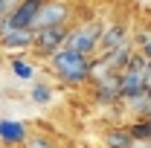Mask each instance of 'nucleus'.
Returning a JSON list of instances; mask_svg holds the SVG:
<instances>
[{
  "label": "nucleus",
  "mask_w": 151,
  "mask_h": 148,
  "mask_svg": "<svg viewBox=\"0 0 151 148\" xmlns=\"http://www.w3.org/2000/svg\"><path fill=\"white\" fill-rule=\"evenodd\" d=\"M29 96H32L35 105H50V102H52V87H50V84H35Z\"/></svg>",
  "instance_id": "14"
},
{
  "label": "nucleus",
  "mask_w": 151,
  "mask_h": 148,
  "mask_svg": "<svg viewBox=\"0 0 151 148\" xmlns=\"http://www.w3.org/2000/svg\"><path fill=\"white\" fill-rule=\"evenodd\" d=\"M0 99H3V93H0Z\"/></svg>",
  "instance_id": "17"
},
{
  "label": "nucleus",
  "mask_w": 151,
  "mask_h": 148,
  "mask_svg": "<svg viewBox=\"0 0 151 148\" xmlns=\"http://www.w3.org/2000/svg\"><path fill=\"white\" fill-rule=\"evenodd\" d=\"M105 148H134V137L128 128H111L105 134Z\"/></svg>",
  "instance_id": "11"
},
{
  "label": "nucleus",
  "mask_w": 151,
  "mask_h": 148,
  "mask_svg": "<svg viewBox=\"0 0 151 148\" xmlns=\"http://www.w3.org/2000/svg\"><path fill=\"white\" fill-rule=\"evenodd\" d=\"M41 6H44V0H18V3H15V9L6 15L9 26H18V29H32V23H35V18H38V12H41Z\"/></svg>",
  "instance_id": "6"
},
{
  "label": "nucleus",
  "mask_w": 151,
  "mask_h": 148,
  "mask_svg": "<svg viewBox=\"0 0 151 148\" xmlns=\"http://www.w3.org/2000/svg\"><path fill=\"white\" fill-rule=\"evenodd\" d=\"M134 139H151V119H134L131 125H125Z\"/></svg>",
  "instance_id": "13"
},
{
  "label": "nucleus",
  "mask_w": 151,
  "mask_h": 148,
  "mask_svg": "<svg viewBox=\"0 0 151 148\" xmlns=\"http://www.w3.org/2000/svg\"><path fill=\"white\" fill-rule=\"evenodd\" d=\"M23 148H55V145H52V142H50L47 137H32V139L26 137V142H23Z\"/></svg>",
  "instance_id": "16"
},
{
  "label": "nucleus",
  "mask_w": 151,
  "mask_h": 148,
  "mask_svg": "<svg viewBox=\"0 0 151 148\" xmlns=\"http://www.w3.org/2000/svg\"><path fill=\"white\" fill-rule=\"evenodd\" d=\"M122 41H128V23H125V20L105 23V26H102V38H99V50H96V52H105V50H111V47L122 44Z\"/></svg>",
  "instance_id": "9"
},
{
  "label": "nucleus",
  "mask_w": 151,
  "mask_h": 148,
  "mask_svg": "<svg viewBox=\"0 0 151 148\" xmlns=\"http://www.w3.org/2000/svg\"><path fill=\"white\" fill-rule=\"evenodd\" d=\"M26 137H29V131L20 119H0V142L6 148H23Z\"/></svg>",
  "instance_id": "7"
},
{
  "label": "nucleus",
  "mask_w": 151,
  "mask_h": 148,
  "mask_svg": "<svg viewBox=\"0 0 151 148\" xmlns=\"http://www.w3.org/2000/svg\"><path fill=\"white\" fill-rule=\"evenodd\" d=\"M102 26L99 20H90V23H81V26H70V35H67V44L70 50H78L84 55H96L99 50V38H102Z\"/></svg>",
  "instance_id": "3"
},
{
  "label": "nucleus",
  "mask_w": 151,
  "mask_h": 148,
  "mask_svg": "<svg viewBox=\"0 0 151 148\" xmlns=\"http://www.w3.org/2000/svg\"><path fill=\"white\" fill-rule=\"evenodd\" d=\"M50 61V70L58 81L70 84V87H78L84 81H90V70H93V55H84L78 50H70V47H61L55 55L47 58Z\"/></svg>",
  "instance_id": "1"
},
{
  "label": "nucleus",
  "mask_w": 151,
  "mask_h": 148,
  "mask_svg": "<svg viewBox=\"0 0 151 148\" xmlns=\"http://www.w3.org/2000/svg\"><path fill=\"white\" fill-rule=\"evenodd\" d=\"M137 44H139V50H137V52H142V58L151 61V26L137 32Z\"/></svg>",
  "instance_id": "15"
},
{
  "label": "nucleus",
  "mask_w": 151,
  "mask_h": 148,
  "mask_svg": "<svg viewBox=\"0 0 151 148\" xmlns=\"http://www.w3.org/2000/svg\"><path fill=\"white\" fill-rule=\"evenodd\" d=\"M12 73H15V78H20V81H32V78H35V67H32L29 61H23V58H12Z\"/></svg>",
  "instance_id": "12"
},
{
  "label": "nucleus",
  "mask_w": 151,
  "mask_h": 148,
  "mask_svg": "<svg viewBox=\"0 0 151 148\" xmlns=\"http://www.w3.org/2000/svg\"><path fill=\"white\" fill-rule=\"evenodd\" d=\"M67 35H70V23H58V26H41L35 29V38H32V52L41 58L55 55L58 50L67 44Z\"/></svg>",
  "instance_id": "2"
},
{
  "label": "nucleus",
  "mask_w": 151,
  "mask_h": 148,
  "mask_svg": "<svg viewBox=\"0 0 151 148\" xmlns=\"http://www.w3.org/2000/svg\"><path fill=\"white\" fill-rule=\"evenodd\" d=\"M70 18H73V6H70V0H44V6H41V12H38L32 29L70 23Z\"/></svg>",
  "instance_id": "4"
},
{
  "label": "nucleus",
  "mask_w": 151,
  "mask_h": 148,
  "mask_svg": "<svg viewBox=\"0 0 151 148\" xmlns=\"http://www.w3.org/2000/svg\"><path fill=\"white\" fill-rule=\"evenodd\" d=\"M90 81L96 84L93 87V99L99 105H116V102H119V73L108 70V73L93 75Z\"/></svg>",
  "instance_id": "5"
},
{
  "label": "nucleus",
  "mask_w": 151,
  "mask_h": 148,
  "mask_svg": "<svg viewBox=\"0 0 151 148\" xmlns=\"http://www.w3.org/2000/svg\"><path fill=\"white\" fill-rule=\"evenodd\" d=\"M32 38H35V29H6L0 35V47L3 50H12V52H23V50H32Z\"/></svg>",
  "instance_id": "8"
},
{
  "label": "nucleus",
  "mask_w": 151,
  "mask_h": 148,
  "mask_svg": "<svg viewBox=\"0 0 151 148\" xmlns=\"http://www.w3.org/2000/svg\"><path fill=\"white\" fill-rule=\"evenodd\" d=\"M125 105H128V111H131L137 119H151V96H148L145 90L139 93V96L125 99Z\"/></svg>",
  "instance_id": "10"
}]
</instances>
